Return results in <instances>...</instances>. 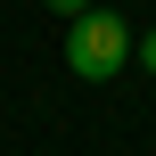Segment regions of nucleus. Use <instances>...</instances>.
Here are the masks:
<instances>
[{
	"mask_svg": "<svg viewBox=\"0 0 156 156\" xmlns=\"http://www.w3.org/2000/svg\"><path fill=\"white\" fill-rule=\"evenodd\" d=\"M132 49H140V33H132L115 8H74V16H66V66H74L82 82H107Z\"/></svg>",
	"mask_w": 156,
	"mask_h": 156,
	"instance_id": "1",
	"label": "nucleus"
},
{
	"mask_svg": "<svg viewBox=\"0 0 156 156\" xmlns=\"http://www.w3.org/2000/svg\"><path fill=\"white\" fill-rule=\"evenodd\" d=\"M140 66H148V74H156V33H140Z\"/></svg>",
	"mask_w": 156,
	"mask_h": 156,
	"instance_id": "2",
	"label": "nucleus"
},
{
	"mask_svg": "<svg viewBox=\"0 0 156 156\" xmlns=\"http://www.w3.org/2000/svg\"><path fill=\"white\" fill-rule=\"evenodd\" d=\"M49 8H58V16H74V8H90V0H49Z\"/></svg>",
	"mask_w": 156,
	"mask_h": 156,
	"instance_id": "3",
	"label": "nucleus"
}]
</instances>
